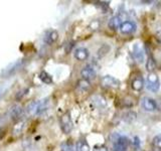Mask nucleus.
Returning <instances> with one entry per match:
<instances>
[{"instance_id": "1", "label": "nucleus", "mask_w": 161, "mask_h": 151, "mask_svg": "<svg viewBox=\"0 0 161 151\" xmlns=\"http://www.w3.org/2000/svg\"><path fill=\"white\" fill-rule=\"evenodd\" d=\"M48 106H49V100L47 98L39 100V101H32V102L27 106L26 112L31 116L38 115L40 113L44 112L45 110H47Z\"/></svg>"}, {"instance_id": "2", "label": "nucleus", "mask_w": 161, "mask_h": 151, "mask_svg": "<svg viewBox=\"0 0 161 151\" xmlns=\"http://www.w3.org/2000/svg\"><path fill=\"white\" fill-rule=\"evenodd\" d=\"M110 139L113 143V151H127L130 141L126 136L113 133Z\"/></svg>"}, {"instance_id": "3", "label": "nucleus", "mask_w": 161, "mask_h": 151, "mask_svg": "<svg viewBox=\"0 0 161 151\" xmlns=\"http://www.w3.org/2000/svg\"><path fill=\"white\" fill-rule=\"evenodd\" d=\"M59 124H60V128H62L63 132L64 134H69L70 131L73 130L74 124H73L72 117H70V114L69 112L64 113V115L60 116V118H59Z\"/></svg>"}, {"instance_id": "4", "label": "nucleus", "mask_w": 161, "mask_h": 151, "mask_svg": "<svg viewBox=\"0 0 161 151\" xmlns=\"http://www.w3.org/2000/svg\"><path fill=\"white\" fill-rule=\"evenodd\" d=\"M147 89L151 91L152 93L158 92V90L160 89V81L159 77L157 74L153 73H149L148 77H147Z\"/></svg>"}, {"instance_id": "5", "label": "nucleus", "mask_w": 161, "mask_h": 151, "mask_svg": "<svg viewBox=\"0 0 161 151\" xmlns=\"http://www.w3.org/2000/svg\"><path fill=\"white\" fill-rule=\"evenodd\" d=\"M23 64V60L22 59H18L16 62L12 63L11 64H9L7 68H5L2 72H1V77L2 78H8L11 77L13 74H15L17 70L22 67Z\"/></svg>"}, {"instance_id": "6", "label": "nucleus", "mask_w": 161, "mask_h": 151, "mask_svg": "<svg viewBox=\"0 0 161 151\" xmlns=\"http://www.w3.org/2000/svg\"><path fill=\"white\" fill-rule=\"evenodd\" d=\"M101 85L104 88H110V89H118L120 87V81L112 76H105L101 80Z\"/></svg>"}, {"instance_id": "7", "label": "nucleus", "mask_w": 161, "mask_h": 151, "mask_svg": "<svg viewBox=\"0 0 161 151\" xmlns=\"http://www.w3.org/2000/svg\"><path fill=\"white\" fill-rule=\"evenodd\" d=\"M80 76H82V78L84 80H87V81H90L91 80H94L96 78V76H97V72H96V70L94 67L92 65H86V67L80 70Z\"/></svg>"}, {"instance_id": "8", "label": "nucleus", "mask_w": 161, "mask_h": 151, "mask_svg": "<svg viewBox=\"0 0 161 151\" xmlns=\"http://www.w3.org/2000/svg\"><path fill=\"white\" fill-rule=\"evenodd\" d=\"M9 116L13 121H19L23 116V109L19 105H13L9 110Z\"/></svg>"}, {"instance_id": "9", "label": "nucleus", "mask_w": 161, "mask_h": 151, "mask_svg": "<svg viewBox=\"0 0 161 151\" xmlns=\"http://www.w3.org/2000/svg\"><path fill=\"white\" fill-rule=\"evenodd\" d=\"M142 107L145 111L148 112H153V111L157 110V103L155 102V100L149 97H144L142 99Z\"/></svg>"}, {"instance_id": "10", "label": "nucleus", "mask_w": 161, "mask_h": 151, "mask_svg": "<svg viewBox=\"0 0 161 151\" xmlns=\"http://www.w3.org/2000/svg\"><path fill=\"white\" fill-rule=\"evenodd\" d=\"M58 32L54 29H49L44 33L43 36V42L47 44H53L58 40Z\"/></svg>"}, {"instance_id": "11", "label": "nucleus", "mask_w": 161, "mask_h": 151, "mask_svg": "<svg viewBox=\"0 0 161 151\" xmlns=\"http://www.w3.org/2000/svg\"><path fill=\"white\" fill-rule=\"evenodd\" d=\"M122 23H123L122 16H121V15H116V16H113L109 20L108 26L112 30H117L118 28L120 29V26L122 25Z\"/></svg>"}, {"instance_id": "12", "label": "nucleus", "mask_w": 161, "mask_h": 151, "mask_svg": "<svg viewBox=\"0 0 161 151\" xmlns=\"http://www.w3.org/2000/svg\"><path fill=\"white\" fill-rule=\"evenodd\" d=\"M133 57L138 63H143L144 62V59H145L144 50L142 49V48H141L138 43H136L133 47Z\"/></svg>"}, {"instance_id": "13", "label": "nucleus", "mask_w": 161, "mask_h": 151, "mask_svg": "<svg viewBox=\"0 0 161 151\" xmlns=\"http://www.w3.org/2000/svg\"><path fill=\"white\" fill-rule=\"evenodd\" d=\"M136 29V25L132 21H124L122 25L120 26V31L123 34H129L135 31Z\"/></svg>"}, {"instance_id": "14", "label": "nucleus", "mask_w": 161, "mask_h": 151, "mask_svg": "<svg viewBox=\"0 0 161 151\" xmlns=\"http://www.w3.org/2000/svg\"><path fill=\"white\" fill-rule=\"evenodd\" d=\"M74 55L75 59L80 60V62H83V60H86L89 58V50L85 48H79L75 50Z\"/></svg>"}, {"instance_id": "15", "label": "nucleus", "mask_w": 161, "mask_h": 151, "mask_svg": "<svg viewBox=\"0 0 161 151\" xmlns=\"http://www.w3.org/2000/svg\"><path fill=\"white\" fill-rule=\"evenodd\" d=\"M131 87L136 92H140L144 88V80L142 77H136L133 79L132 83H131Z\"/></svg>"}, {"instance_id": "16", "label": "nucleus", "mask_w": 161, "mask_h": 151, "mask_svg": "<svg viewBox=\"0 0 161 151\" xmlns=\"http://www.w3.org/2000/svg\"><path fill=\"white\" fill-rule=\"evenodd\" d=\"M93 103L95 106H97L99 108H103L107 105V101L106 99L103 97V96H100V95H96L93 97Z\"/></svg>"}, {"instance_id": "17", "label": "nucleus", "mask_w": 161, "mask_h": 151, "mask_svg": "<svg viewBox=\"0 0 161 151\" xmlns=\"http://www.w3.org/2000/svg\"><path fill=\"white\" fill-rule=\"evenodd\" d=\"M75 148H77V151H90V145L88 144V142L86 140H80L77 142V145H75Z\"/></svg>"}, {"instance_id": "18", "label": "nucleus", "mask_w": 161, "mask_h": 151, "mask_svg": "<svg viewBox=\"0 0 161 151\" xmlns=\"http://www.w3.org/2000/svg\"><path fill=\"white\" fill-rule=\"evenodd\" d=\"M39 80L44 84H52L53 83V77L48 73L45 72V70H42V72L39 74Z\"/></svg>"}, {"instance_id": "19", "label": "nucleus", "mask_w": 161, "mask_h": 151, "mask_svg": "<svg viewBox=\"0 0 161 151\" xmlns=\"http://www.w3.org/2000/svg\"><path fill=\"white\" fill-rule=\"evenodd\" d=\"M155 67H156V64H155L154 59L151 57H149L147 62H146V69H147L149 73H153V70H155Z\"/></svg>"}, {"instance_id": "20", "label": "nucleus", "mask_w": 161, "mask_h": 151, "mask_svg": "<svg viewBox=\"0 0 161 151\" xmlns=\"http://www.w3.org/2000/svg\"><path fill=\"white\" fill-rule=\"evenodd\" d=\"M78 88L80 89V90H83V91H86V90H88L90 87H91V85H90V82L87 80H80L79 82H78Z\"/></svg>"}, {"instance_id": "21", "label": "nucleus", "mask_w": 161, "mask_h": 151, "mask_svg": "<svg viewBox=\"0 0 161 151\" xmlns=\"http://www.w3.org/2000/svg\"><path fill=\"white\" fill-rule=\"evenodd\" d=\"M152 146L155 149L161 150V134L156 135L152 140Z\"/></svg>"}, {"instance_id": "22", "label": "nucleus", "mask_w": 161, "mask_h": 151, "mask_svg": "<svg viewBox=\"0 0 161 151\" xmlns=\"http://www.w3.org/2000/svg\"><path fill=\"white\" fill-rule=\"evenodd\" d=\"M124 116H125L124 120L126 121V122H132L133 120L136 119V113H134V112H128V113H126Z\"/></svg>"}, {"instance_id": "23", "label": "nucleus", "mask_w": 161, "mask_h": 151, "mask_svg": "<svg viewBox=\"0 0 161 151\" xmlns=\"http://www.w3.org/2000/svg\"><path fill=\"white\" fill-rule=\"evenodd\" d=\"M93 151H109V150L107 149V147H105L103 145H96Z\"/></svg>"}, {"instance_id": "24", "label": "nucleus", "mask_w": 161, "mask_h": 151, "mask_svg": "<svg viewBox=\"0 0 161 151\" xmlns=\"http://www.w3.org/2000/svg\"><path fill=\"white\" fill-rule=\"evenodd\" d=\"M91 27H92L93 29H97V28H99V26H100V22L98 21V20H94V21L91 23V25H90Z\"/></svg>"}, {"instance_id": "25", "label": "nucleus", "mask_w": 161, "mask_h": 151, "mask_svg": "<svg viewBox=\"0 0 161 151\" xmlns=\"http://www.w3.org/2000/svg\"><path fill=\"white\" fill-rule=\"evenodd\" d=\"M63 151H74V149L72 148V146L69 144H64L63 146Z\"/></svg>"}, {"instance_id": "26", "label": "nucleus", "mask_w": 161, "mask_h": 151, "mask_svg": "<svg viewBox=\"0 0 161 151\" xmlns=\"http://www.w3.org/2000/svg\"><path fill=\"white\" fill-rule=\"evenodd\" d=\"M155 37H156V39H157V42L161 44V30H158V31L156 32Z\"/></svg>"}, {"instance_id": "27", "label": "nucleus", "mask_w": 161, "mask_h": 151, "mask_svg": "<svg viewBox=\"0 0 161 151\" xmlns=\"http://www.w3.org/2000/svg\"><path fill=\"white\" fill-rule=\"evenodd\" d=\"M68 48H65V53H69L70 52V49H72V48L74 47V42H69L68 43Z\"/></svg>"}, {"instance_id": "28", "label": "nucleus", "mask_w": 161, "mask_h": 151, "mask_svg": "<svg viewBox=\"0 0 161 151\" xmlns=\"http://www.w3.org/2000/svg\"><path fill=\"white\" fill-rule=\"evenodd\" d=\"M4 135H5V131L0 128V139H2L4 137Z\"/></svg>"}, {"instance_id": "29", "label": "nucleus", "mask_w": 161, "mask_h": 151, "mask_svg": "<svg viewBox=\"0 0 161 151\" xmlns=\"http://www.w3.org/2000/svg\"><path fill=\"white\" fill-rule=\"evenodd\" d=\"M2 94H3V89H2L1 87H0V98H1Z\"/></svg>"}, {"instance_id": "30", "label": "nucleus", "mask_w": 161, "mask_h": 151, "mask_svg": "<svg viewBox=\"0 0 161 151\" xmlns=\"http://www.w3.org/2000/svg\"><path fill=\"white\" fill-rule=\"evenodd\" d=\"M153 151H161V150H160V149H155V148H154V150H153Z\"/></svg>"}]
</instances>
